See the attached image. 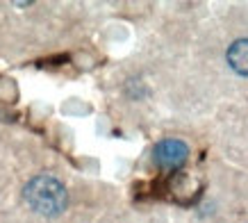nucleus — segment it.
<instances>
[{
    "instance_id": "2",
    "label": "nucleus",
    "mask_w": 248,
    "mask_h": 223,
    "mask_svg": "<svg viewBox=\"0 0 248 223\" xmlns=\"http://www.w3.org/2000/svg\"><path fill=\"white\" fill-rule=\"evenodd\" d=\"M187 155L189 148L180 139H164L153 150V157H155L157 166H162V169H178V166L187 162Z\"/></svg>"
},
{
    "instance_id": "3",
    "label": "nucleus",
    "mask_w": 248,
    "mask_h": 223,
    "mask_svg": "<svg viewBox=\"0 0 248 223\" xmlns=\"http://www.w3.org/2000/svg\"><path fill=\"white\" fill-rule=\"evenodd\" d=\"M228 64L234 73L248 75V39H239L228 48Z\"/></svg>"
},
{
    "instance_id": "1",
    "label": "nucleus",
    "mask_w": 248,
    "mask_h": 223,
    "mask_svg": "<svg viewBox=\"0 0 248 223\" xmlns=\"http://www.w3.org/2000/svg\"><path fill=\"white\" fill-rule=\"evenodd\" d=\"M23 196H25L28 205L34 212L46 216L60 214L68 203L64 185L57 178H53V175H37V178H32L25 185V189H23Z\"/></svg>"
}]
</instances>
